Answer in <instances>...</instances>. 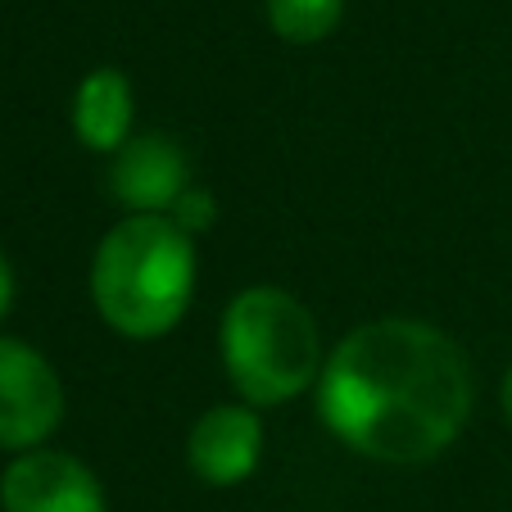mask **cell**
Returning <instances> with one entry per match:
<instances>
[{"label":"cell","instance_id":"2","mask_svg":"<svg viewBox=\"0 0 512 512\" xmlns=\"http://www.w3.org/2000/svg\"><path fill=\"white\" fill-rule=\"evenodd\" d=\"M195 295V236L168 213H127L96 245L91 304L127 340H159L186 318Z\"/></svg>","mask_w":512,"mask_h":512},{"label":"cell","instance_id":"4","mask_svg":"<svg viewBox=\"0 0 512 512\" xmlns=\"http://www.w3.org/2000/svg\"><path fill=\"white\" fill-rule=\"evenodd\" d=\"M64 422V386L50 358L28 340L0 336V449H41Z\"/></svg>","mask_w":512,"mask_h":512},{"label":"cell","instance_id":"3","mask_svg":"<svg viewBox=\"0 0 512 512\" xmlns=\"http://www.w3.org/2000/svg\"><path fill=\"white\" fill-rule=\"evenodd\" d=\"M223 363L250 408H277L322 377V336L313 313L281 286L241 290L223 313Z\"/></svg>","mask_w":512,"mask_h":512},{"label":"cell","instance_id":"7","mask_svg":"<svg viewBox=\"0 0 512 512\" xmlns=\"http://www.w3.org/2000/svg\"><path fill=\"white\" fill-rule=\"evenodd\" d=\"M263 458V422L250 404H213L186 435V463L213 490L241 485Z\"/></svg>","mask_w":512,"mask_h":512},{"label":"cell","instance_id":"11","mask_svg":"<svg viewBox=\"0 0 512 512\" xmlns=\"http://www.w3.org/2000/svg\"><path fill=\"white\" fill-rule=\"evenodd\" d=\"M10 304H14V268H10V259L0 254V318L10 313Z\"/></svg>","mask_w":512,"mask_h":512},{"label":"cell","instance_id":"8","mask_svg":"<svg viewBox=\"0 0 512 512\" xmlns=\"http://www.w3.org/2000/svg\"><path fill=\"white\" fill-rule=\"evenodd\" d=\"M136 91L123 68H91L73 91V132L96 155H118L132 141Z\"/></svg>","mask_w":512,"mask_h":512},{"label":"cell","instance_id":"6","mask_svg":"<svg viewBox=\"0 0 512 512\" xmlns=\"http://www.w3.org/2000/svg\"><path fill=\"white\" fill-rule=\"evenodd\" d=\"M105 186L127 213H173L195 186L191 159L168 132H136L118 155H109Z\"/></svg>","mask_w":512,"mask_h":512},{"label":"cell","instance_id":"12","mask_svg":"<svg viewBox=\"0 0 512 512\" xmlns=\"http://www.w3.org/2000/svg\"><path fill=\"white\" fill-rule=\"evenodd\" d=\"M503 417H508V422H512V372H508V377H503Z\"/></svg>","mask_w":512,"mask_h":512},{"label":"cell","instance_id":"5","mask_svg":"<svg viewBox=\"0 0 512 512\" xmlns=\"http://www.w3.org/2000/svg\"><path fill=\"white\" fill-rule=\"evenodd\" d=\"M5 512H109L105 485L82 458L59 449H28L0 476Z\"/></svg>","mask_w":512,"mask_h":512},{"label":"cell","instance_id":"10","mask_svg":"<svg viewBox=\"0 0 512 512\" xmlns=\"http://www.w3.org/2000/svg\"><path fill=\"white\" fill-rule=\"evenodd\" d=\"M168 218H173V223L182 227L186 236H200L204 227L218 218V204H213V195L204 191V186H191V191H186L182 200L173 204V213H168Z\"/></svg>","mask_w":512,"mask_h":512},{"label":"cell","instance_id":"1","mask_svg":"<svg viewBox=\"0 0 512 512\" xmlns=\"http://www.w3.org/2000/svg\"><path fill=\"white\" fill-rule=\"evenodd\" d=\"M318 417L372 463H431L472 417L467 354L431 322H363L322 363Z\"/></svg>","mask_w":512,"mask_h":512},{"label":"cell","instance_id":"9","mask_svg":"<svg viewBox=\"0 0 512 512\" xmlns=\"http://www.w3.org/2000/svg\"><path fill=\"white\" fill-rule=\"evenodd\" d=\"M345 0H268V23L286 46H318L340 28Z\"/></svg>","mask_w":512,"mask_h":512}]
</instances>
